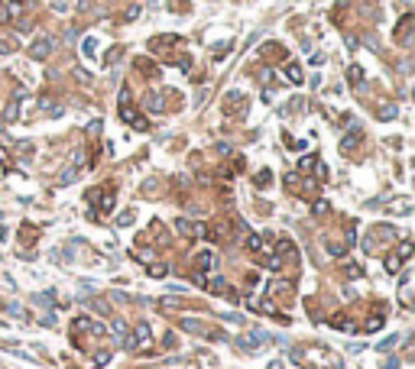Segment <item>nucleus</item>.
I'll return each instance as SVG.
<instances>
[{
	"mask_svg": "<svg viewBox=\"0 0 415 369\" xmlns=\"http://www.w3.org/2000/svg\"><path fill=\"white\" fill-rule=\"evenodd\" d=\"M149 324H136V331H133V337H127L124 343H127V350H140V346H146L149 343Z\"/></svg>",
	"mask_w": 415,
	"mask_h": 369,
	"instance_id": "nucleus-1",
	"label": "nucleus"
},
{
	"mask_svg": "<svg viewBox=\"0 0 415 369\" xmlns=\"http://www.w3.org/2000/svg\"><path fill=\"white\" fill-rule=\"evenodd\" d=\"M46 55H49V39H39L32 46V59H46Z\"/></svg>",
	"mask_w": 415,
	"mask_h": 369,
	"instance_id": "nucleus-2",
	"label": "nucleus"
},
{
	"mask_svg": "<svg viewBox=\"0 0 415 369\" xmlns=\"http://www.w3.org/2000/svg\"><path fill=\"white\" fill-rule=\"evenodd\" d=\"M198 262H201V269H214V266H218V256H214V253H201Z\"/></svg>",
	"mask_w": 415,
	"mask_h": 369,
	"instance_id": "nucleus-3",
	"label": "nucleus"
},
{
	"mask_svg": "<svg viewBox=\"0 0 415 369\" xmlns=\"http://www.w3.org/2000/svg\"><path fill=\"white\" fill-rule=\"evenodd\" d=\"M357 136H360V133L353 130V133H347L344 139H341V149H353V143H357Z\"/></svg>",
	"mask_w": 415,
	"mask_h": 369,
	"instance_id": "nucleus-4",
	"label": "nucleus"
},
{
	"mask_svg": "<svg viewBox=\"0 0 415 369\" xmlns=\"http://www.w3.org/2000/svg\"><path fill=\"white\" fill-rule=\"evenodd\" d=\"M124 331H127V324L124 321H114V337H124Z\"/></svg>",
	"mask_w": 415,
	"mask_h": 369,
	"instance_id": "nucleus-5",
	"label": "nucleus"
},
{
	"mask_svg": "<svg viewBox=\"0 0 415 369\" xmlns=\"http://www.w3.org/2000/svg\"><path fill=\"white\" fill-rule=\"evenodd\" d=\"M289 78H292V81H302V71H298V65H289Z\"/></svg>",
	"mask_w": 415,
	"mask_h": 369,
	"instance_id": "nucleus-6",
	"label": "nucleus"
},
{
	"mask_svg": "<svg viewBox=\"0 0 415 369\" xmlns=\"http://www.w3.org/2000/svg\"><path fill=\"white\" fill-rule=\"evenodd\" d=\"M16 110H20V100H13V104L7 107V120H13V117H16Z\"/></svg>",
	"mask_w": 415,
	"mask_h": 369,
	"instance_id": "nucleus-7",
	"label": "nucleus"
},
{
	"mask_svg": "<svg viewBox=\"0 0 415 369\" xmlns=\"http://www.w3.org/2000/svg\"><path fill=\"white\" fill-rule=\"evenodd\" d=\"M94 49H97V42H94V39H88V42H85V55H94Z\"/></svg>",
	"mask_w": 415,
	"mask_h": 369,
	"instance_id": "nucleus-8",
	"label": "nucleus"
}]
</instances>
